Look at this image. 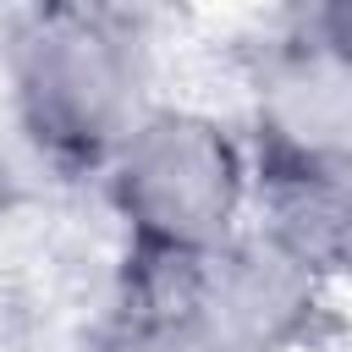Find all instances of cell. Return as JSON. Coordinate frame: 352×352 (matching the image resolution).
I'll use <instances>...</instances> for the list:
<instances>
[{
  "instance_id": "cell-3",
  "label": "cell",
  "mask_w": 352,
  "mask_h": 352,
  "mask_svg": "<svg viewBox=\"0 0 352 352\" xmlns=\"http://www.w3.org/2000/svg\"><path fill=\"white\" fill-rule=\"evenodd\" d=\"M126 253L198 258L253 226L258 165L248 132L204 104L160 99L99 170Z\"/></svg>"
},
{
  "instance_id": "cell-7",
  "label": "cell",
  "mask_w": 352,
  "mask_h": 352,
  "mask_svg": "<svg viewBox=\"0 0 352 352\" xmlns=\"http://www.w3.org/2000/svg\"><path fill=\"white\" fill-rule=\"evenodd\" d=\"M99 352H170L165 341H154V336H143V330H126V324H110V336H104V346Z\"/></svg>"
},
{
  "instance_id": "cell-5",
  "label": "cell",
  "mask_w": 352,
  "mask_h": 352,
  "mask_svg": "<svg viewBox=\"0 0 352 352\" xmlns=\"http://www.w3.org/2000/svg\"><path fill=\"white\" fill-rule=\"evenodd\" d=\"M253 231H264L324 292L352 286V170H270V176H258Z\"/></svg>"
},
{
  "instance_id": "cell-4",
  "label": "cell",
  "mask_w": 352,
  "mask_h": 352,
  "mask_svg": "<svg viewBox=\"0 0 352 352\" xmlns=\"http://www.w3.org/2000/svg\"><path fill=\"white\" fill-rule=\"evenodd\" d=\"M248 148L270 170H352V60L302 22L270 38L248 72Z\"/></svg>"
},
{
  "instance_id": "cell-2",
  "label": "cell",
  "mask_w": 352,
  "mask_h": 352,
  "mask_svg": "<svg viewBox=\"0 0 352 352\" xmlns=\"http://www.w3.org/2000/svg\"><path fill=\"white\" fill-rule=\"evenodd\" d=\"M330 319V292L264 231H242L198 258L126 253L116 324L170 352H302Z\"/></svg>"
},
{
  "instance_id": "cell-6",
  "label": "cell",
  "mask_w": 352,
  "mask_h": 352,
  "mask_svg": "<svg viewBox=\"0 0 352 352\" xmlns=\"http://www.w3.org/2000/svg\"><path fill=\"white\" fill-rule=\"evenodd\" d=\"M297 22H302L324 50H336L341 60H352V0H330V6L297 11Z\"/></svg>"
},
{
  "instance_id": "cell-1",
  "label": "cell",
  "mask_w": 352,
  "mask_h": 352,
  "mask_svg": "<svg viewBox=\"0 0 352 352\" xmlns=\"http://www.w3.org/2000/svg\"><path fill=\"white\" fill-rule=\"evenodd\" d=\"M6 88L28 143L99 176L154 99V38L126 6H22L0 38Z\"/></svg>"
}]
</instances>
